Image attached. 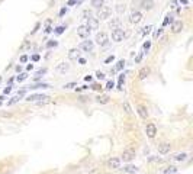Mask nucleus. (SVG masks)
<instances>
[{
  "mask_svg": "<svg viewBox=\"0 0 193 174\" xmlns=\"http://www.w3.org/2000/svg\"><path fill=\"white\" fill-rule=\"evenodd\" d=\"M135 158V151L131 149V148H128L124 151V154H122V160L125 161V162H129V161H132Z\"/></svg>",
  "mask_w": 193,
  "mask_h": 174,
  "instance_id": "nucleus-4",
  "label": "nucleus"
},
{
  "mask_svg": "<svg viewBox=\"0 0 193 174\" xmlns=\"http://www.w3.org/2000/svg\"><path fill=\"white\" fill-rule=\"evenodd\" d=\"M170 148H171V145L168 144V142H163V144H160L158 145V152L163 155H166L170 152Z\"/></svg>",
  "mask_w": 193,
  "mask_h": 174,
  "instance_id": "nucleus-12",
  "label": "nucleus"
},
{
  "mask_svg": "<svg viewBox=\"0 0 193 174\" xmlns=\"http://www.w3.org/2000/svg\"><path fill=\"white\" fill-rule=\"evenodd\" d=\"M113 61H115V55H109L105 60V64H109V62H113Z\"/></svg>",
  "mask_w": 193,
  "mask_h": 174,
  "instance_id": "nucleus-36",
  "label": "nucleus"
},
{
  "mask_svg": "<svg viewBox=\"0 0 193 174\" xmlns=\"http://www.w3.org/2000/svg\"><path fill=\"white\" fill-rule=\"evenodd\" d=\"M176 171H177V168L171 166V167H167L166 170H164V174H174Z\"/></svg>",
  "mask_w": 193,
  "mask_h": 174,
  "instance_id": "nucleus-26",
  "label": "nucleus"
},
{
  "mask_svg": "<svg viewBox=\"0 0 193 174\" xmlns=\"http://www.w3.org/2000/svg\"><path fill=\"white\" fill-rule=\"evenodd\" d=\"M28 79V74L26 73H22V74H19V75H18V79H16V80L18 81H23V80H26Z\"/></svg>",
  "mask_w": 193,
  "mask_h": 174,
  "instance_id": "nucleus-32",
  "label": "nucleus"
},
{
  "mask_svg": "<svg viewBox=\"0 0 193 174\" xmlns=\"http://www.w3.org/2000/svg\"><path fill=\"white\" fill-rule=\"evenodd\" d=\"M179 2H180V5H185V6L189 5V2H187V0H179Z\"/></svg>",
  "mask_w": 193,
  "mask_h": 174,
  "instance_id": "nucleus-55",
  "label": "nucleus"
},
{
  "mask_svg": "<svg viewBox=\"0 0 193 174\" xmlns=\"http://www.w3.org/2000/svg\"><path fill=\"white\" fill-rule=\"evenodd\" d=\"M54 29L51 26H49V25H47V28H45V34H49V32H52Z\"/></svg>",
  "mask_w": 193,
  "mask_h": 174,
  "instance_id": "nucleus-45",
  "label": "nucleus"
},
{
  "mask_svg": "<svg viewBox=\"0 0 193 174\" xmlns=\"http://www.w3.org/2000/svg\"><path fill=\"white\" fill-rule=\"evenodd\" d=\"M125 9H127L125 5H118V6H116V12H118L119 15H122L124 12H125Z\"/></svg>",
  "mask_w": 193,
  "mask_h": 174,
  "instance_id": "nucleus-27",
  "label": "nucleus"
},
{
  "mask_svg": "<svg viewBox=\"0 0 193 174\" xmlns=\"http://www.w3.org/2000/svg\"><path fill=\"white\" fill-rule=\"evenodd\" d=\"M92 89H93V90H102V86H99V84H93Z\"/></svg>",
  "mask_w": 193,
  "mask_h": 174,
  "instance_id": "nucleus-48",
  "label": "nucleus"
},
{
  "mask_svg": "<svg viewBox=\"0 0 193 174\" xmlns=\"http://www.w3.org/2000/svg\"><path fill=\"white\" fill-rule=\"evenodd\" d=\"M39 26H41V23H36V25H35V29L32 31V34H35V32H36V31L39 29Z\"/></svg>",
  "mask_w": 193,
  "mask_h": 174,
  "instance_id": "nucleus-53",
  "label": "nucleus"
},
{
  "mask_svg": "<svg viewBox=\"0 0 193 174\" xmlns=\"http://www.w3.org/2000/svg\"><path fill=\"white\" fill-rule=\"evenodd\" d=\"M142 29H144V31H142V35L145 36V35H148V34H150V32H151V31H153L154 28H153V25H148V26L142 28Z\"/></svg>",
  "mask_w": 193,
  "mask_h": 174,
  "instance_id": "nucleus-25",
  "label": "nucleus"
},
{
  "mask_svg": "<svg viewBox=\"0 0 193 174\" xmlns=\"http://www.w3.org/2000/svg\"><path fill=\"white\" fill-rule=\"evenodd\" d=\"M28 61V55H22L20 57V62H26Z\"/></svg>",
  "mask_w": 193,
  "mask_h": 174,
  "instance_id": "nucleus-49",
  "label": "nucleus"
},
{
  "mask_svg": "<svg viewBox=\"0 0 193 174\" xmlns=\"http://www.w3.org/2000/svg\"><path fill=\"white\" fill-rule=\"evenodd\" d=\"M81 3H83V0H76V6H80Z\"/></svg>",
  "mask_w": 193,
  "mask_h": 174,
  "instance_id": "nucleus-57",
  "label": "nucleus"
},
{
  "mask_svg": "<svg viewBox=\"0 0 193 174\" xmlns=\"http://www.w3.org/2000/svg\"><path fill=\"white\" fill-rule=\"evenodd\" d=\"M174 161H179V162H181V161H186L187 160V154L186 152H181V154H176L173 157Z\"/></svg>",
  "mask_w": 193,
  "mask_h": 174,
  "instance_id": "nucleus-20",
  "label": "nucleus"
},
{
  "mask_svg": "<svg viewBox=\"0 0 193 174\" xmlns=\"http://www.w3.org/2000/svg\"><path fill=\"white\" fill-rule=\"evenodd\" d=\"M124 81H125V75L122 74V75H119V83H118V89H119V90H122V84H124Z\"/></svg>",
  "mask_w": 193,
  "mask_h": 174,
  "instance_id": "nucleus-31",
  "label": "nucleus"
},
{
  "mask_svg": "<svg viewBox=\"0 0 193 174\" xmlns=\"http://www.w3.org/2000/svg\"><path fill=\"white\" fill-rule=\"evenodd\" d=\"M99 12H97V19L100 20H105L107 18H110V15H112V9L107 6H102L100 9H97Z\"/></svg>",
  "mask_w": 193,
  "mask_h": 174,
  "instance_id": "nucleus-1",
  "label": "nucleus"
},
{
  "mask_svg": "<svg viewBox=\"0 0 193 174\" xmlns=\"http://www.w3.org/2000/svg\"><path fill=\"white\" fill-rule=\"evenodd\" d=\"M113 87H115V83H113V81H107V83H106V89H107V90H112Z\"/></svg>",
  "mask_w": 193,
  "mask_h": 174,
  "instance_id": "nucleus-39",
  "label": "nucleus"
},
{
  "mask_svg": "<svg viewBox=\"0 0 193 174\" xmlns=\"http://www.w3.org/2000/svg\"><path fill=\"white\" fill-rule=\"evenodd\" d=\"M77 61L80 62L81 65H84V64H86V58H77Z\"/></svg>",
  "mask_w": 193,
  "mask_h": 174,
  "instance_id": "nucleus-51",
  "label": "nucleus"
},
{
  "mask_svg": "<svg viewBox=\"0 0 193 174\" xmlns=\"http://www.w3.org/2000/svg\"><path fill=\"white\" fill-rule=\"evenodd\" d=\"M124 170V173H128V174H137L138 173V167H135V166H125V167L122 168Z\"/></svg>",
  "mask_w": 193,
  "mask_h": 174,
  "instance_id": "nucleus-18",
  "label": "nucleus"
},
{
  "mask_svg": "<svg viewBox=\"0 0 193 174\" xmlns=\"http://www.w3.org/2000/svg\"><path fill=\"white\" fill-rule=\"evenodd\" d=\"M173 16H171V15H167L166 16V19H164V22H163V26H167V25H168V23H171V22H173Z\"/></svg>",
  "mask_w": 193,
  "mask_h": 174,
  "instance_id": "nucleus-24",
  "label": "nucleus"
},
{
  "mask_svg": "<svg viewBox=\"0 0 193 174\" xmlns=\"http://www.w3.org/2000/svg\"><path fill=\"white\" fill-rule=\"evenodd\" d=\"M94 48V42L93 41H83L80 44V49H83V51H86V52H90V51H93Z\"/></svg>",
  "mask_w": 193,
  "mask_h": 174,
  "instance_id": "nucleus-8",
  "label": "nucleus"
},
{
  "mask_svg": "<svg viewBox=\"0 0 193 174\" xmlns=\"http://www.w3.org/2000/svg\"><path fill=\"white\" fill-rule=\"evenodd\" d=\"M45 99H48V96H45V94H31V96L26 97L28 102H38V100H45Z\"/></svg>",
  "mask_w": 193,
  "mask_h": 174,
  "instance_id": "nucleus-13",
  "label": "nucleus"
},
{
  "mask_svg": "<svg viewBox=\"0 0 193 174\" xmlns=\"http://www.w3.org/2000/svg\"><path fill=\"white\" fill-rule=\"evenodd\" d=\"M90 31H96L99 29V19L97 18H89L87 19V25H86Z\"/></svg>",
  "mask_w": 193,
  "mask_h": 174,
  "instance_id": "nucleus-7",
  "label": "nucleus"
},
{
  "mask_svg": "<svg viewBox=\"0 0 193 174\" xmlns=\"http://www.w3.org/2000/svg\"><path fill=\"white\" fill-rule=\"evenodd\" d=\"M77 35H79L80 38H89V35H90V29H89L86 25H81V26L77 28Z\"/></svg>",
  "mask_w": 193,
  "mask_h": 174,
  "instance_id": "nucleus-10",
  "label": "nucleus"
},
{
  "mask_svg": "<svg viewBox=\"0 0 193 174\" xmlns=\"http://www.w3.org/2000/svg\"><path fill=\"white\" fill-rule=\"evenodd\" d=\"M97 102H99V103H103V105H106V103H109V96H106V94L99 96V97H97Z\"/></svg>",
  "mask_w": 193,
  "mask_h": 174,
  "instance_id": "nucleus-23",
  "label": "nucleus"
},
{
  "mask_svg": "<svg viewBox=\"0 0 193 174\" xmlns=\"http://www.w3.org/2000/svg\"><path fill=\"white\" fill-rule=\"evenodd\" d=\"M161 34H163V29H161V28H160V29H157V31L154 32V35H153V36H154V39H155V38H158V36H160Z\"/></svg>",
  "mask_w": 193,
  "mask_h": 174,
  "instance_id": "nucleus-37",
  "label": "nucleus"
},
{
  "mask_svg": "<svg viewBox=\"0 0 193 174\" xmlns=\"http://www.w3.org/2000/svg\"><path fill=\"white\" fill-rule=\"evenodd\" d=\"M39 58H41L39 55H36V54H35V55L32 57V61H35V62H36V61H39Z\"/></svg>",
  "mask_w": 193,
  "mask_h": 174,
  "instance_id": "nucleus-52",
  "label": "nucleus"
},
{
  "mask_svg": "<svg viewBox=\"0 0 193 174\" xmlns=\"http://www.w3.org/2000/svg\"><path fill=\"white\" fill-rule=\"evenodd\" d=\"M141 20H142V13H141V12H138V10L132 12V13H131V16H129V22H131V23H134V25H138Z\"/></svg>",
  "mask_w": 193,
  "mask_h": 174,
  "instance_id": "nucleus-5",
  "label": "nucleus"
},
{
  "mask_svg": "<svg viewBox=\"0 0 193 174\" xmlns=\"http://www.w3.org/2000/svg\"><path fill=\"white\" fill-rule=\"evenodd\" d=\"M124 65H125V61L120 60V61H118V62H116V67H115V68L119 71V70H122V68H124Z\"/></svg>",
  "mask_w": 193,
  "mask_h": 174,
  "instance_id": "nucleus-29",
  "label": "nucleus"
},
{
  "mask_svg": "<svg viewBox=\"0 0 193 174\" xmlns=\"http://www.w3.org/2000/svg\"><path fill=\"white\" fill-rule=\"evenodd\" d=\"M47 73V70H45V68H42V70H39V71H36V75H35V80H39L41 79V75H42V74H45Z\"/></svg>",
  "mask_w": 193,
  "mask_h": 174,
  "instance_id": "nucleus-28",
  "label": "nucleus"
},
{
  "mask_svg": "<svg viewBox=\"0 0 193 174\" xmlns=\"http://www.w3.org/2000/svg\"><path fill=\"white\" fill-rule=\"evenodd\" d=\"M92 6L94 9H100V7L103 6V0H92Z\"/></svg>",
  "mask_w": 193,
  "mask_h": 174,
  "instance_id": "nucleus-22",
  "label": "nucleus"
},
{
  "mask_svg": "<svg viewBox=\"0 0 193 174\" xmlns=\"http://www.w3.org/2000/svg\"><path fill=\"white\" fill-rule=\"evenodd\" d=\"M124 109H125V112H127V113H131V112H132V110H131V106L128 105L127 102L124 103Z\"/></svg>",
  "mask_w": 193,
  "mask_h": 174,
  "instance_id": "nucleus-38",
  "label": "nucleus"
},
{
  "mask_svg": "<svg viewBox=\"0 0 193 174\" xmlns=\"http://www.w3.org/2000/svg\"><path fill=\"white\" fill-rule=\"evenodd\" d=\"M16 71H18V73H19V71H22V67H20V65H18V67H16Z\"/></svg>",
  "mask_w": 193,
  "mask_h": 174,
  "instance_id": "nucleus-58",
  "label": "nucleus"
},
{
  "mask_svg": "<svg viewBox=\"0 0 193 174\" xmlns=\"http://www.w3.org/2000/svg\"><path fill=\"white\" fill-rule=\"evenodd\" d=\"M183 22L181 20H173L171 22V32L173 34H179V32H181V29H183Z\"/></svg>",
  "mask_w": 193,
  "mask_h": 174,
  "instance_id": "nucleus-9",
  "label": "nucleus"
},
{
  "mask_svg": "<svg viewBox=\"0 0 193 174\" xmlns=\"http://www.w3.org/2000/svg\"><path fill=\"white\" fill-rule=\"evenodd\" d=\"M64 31H66V26H63V25H61V26H57V28H55V34H57V35H61L63 32H64Z\"/></svg>",
  "mask_w": 193,
  "mask_h": 174,
  "instance_id": "nucleus-30",
  "label": "nucleus"
},
{
  "mask_svg": "<svg viewBox=\"0 0 193 174\" xmlns=\"http://www.w3.org/2000/svg\"><path fill=\"white\" fill-rule=\"evenodd\" d=\"M125 38V32H124V29H120V28H115L112 31V39L115 42H120V41H124Z\"/></svg>",
  "mask_w": 193,
  "mask_h": 174,
  "instance_id": "nucleus-3",
  "label": "nucleus"
},
{
  "mask_svg": "<svg viewBox=\"0 0 193 174\" xmlns=\"http://www.w3.org/2000/svg\"><path fill=\"white\" fill-rule=\"evenodd\" d=\"M105 77H106V75H105L103 73H100V71L96 73V79H97V80H105Z\"/></svg>",
  "mask_w": 193,
  "mask_h": 174,
  "instance_id": "nucleus-35",
  "label": "nucleus"
},
{
  "mask_svg": "<svg viewBox=\"0 0 193 174\" xmlns=\"http://www.w3.org/2000/svg\"><path fill=\"white\" fill-rule=\"evenodd\" d=\"M148 74H150V68L142 67L140 70V73H138V79H140V80H145L147 77H148Z\"/></svg>",
  "mask_w": 193,
  "mask_h": 174,
  "instance_id": "nucleus-16",
  "label": "nucleus"
},
{
  "mask_svg": "<svg viewBox=\"0 0 193 174\" xmlns=\"http://www.w3.org/2000/svg\"><path fill=\"white\" fill-rule=\"evenodd\" d=\"M67 6H76V0H68L67 2Z\"/></svg>",
  "mask_w": 193,
  "mask_h": 174,
  "instance_id": "nucleus-44",
  "label": "nucleus"
},
{
  "mask_svg": "<svg viewBox=\"0 0 193 174\" xmlns=\"http://www.w3.org/2000/svg\"><path fill=\"white\" fill-rule=\"evenodd\" d=\"M19 100V96H15V97H12V100L7 102V106H10V105H13V103H16V102Z\"/></svg>",
  "mask_w": 193,
  "mask_h": 174,
  "instance_id": "nucleus-33",
  "label": "nucleus"
},
{
  "mask_svg": "<svg viewBox=\"0 0 193 174\" xmlns=\"http://www.w3.org/2000/svg\"><path fill=\"white\" fill-rule=\"evenodd\" d=\"M144 51H148V49H150V48H151V42H150V41H147L145 44H144Z\"/></svg>",
  "mask_w": 193,
  "mask_h": 174,
  "instance_id": "nucleus-40",
  "label": "nucleus"
},
{
  "mask_svg": "<svg viewBox=\"0 0 193 174\" xmlns=\"http://www.w3.org/2000/svg\"><path fill=\"white\" fill-rule=\"evenodd\" d=\"M145 134L148 138H154V136L157 135V126H155L154 123H148L145 126Z\"/></svg>",
  "mask_w": 193,
  "mask_h": 174,
  "instance_id": "nucleus-6",
  "label": "nucleus"
},
{
  "mask_svg": "<svg viewBox=\"0 0 193 174\" xmlns=\"http://www.w3.org/2000/svg\"><path fill=\"white\" fill-rule=\"evenodd\" d=\"M118 25H119V19H115L113 22H110V26H112L113 29H115V26H118Z\"/></svg>",
  "mask_w": 193,
  "mask_h": 174,
  "instance_id": "nucleus-42",
  "label": "nucleus"
},
{
  "mask_svg": "<svg viewBox=\"0 0 193 174\" xmlns=\"http://www.w3.org/2000/svg\"><path fill=\"white\" fill-rule=\"evenodd\" d=\"M142 55H144V54L141 52V54H140V55H138V57H137V58H135V62H140V61H141V60H142Z\"/></svg>",
  "mask_w": 193,
  "mask_h": 174,
  "instance_id": "nucleus-50",
  "label": "nucleus"
},
{
  "mask_svg": "<svg viewBox=\"0 0 193 174\" xmlns=\"http://www.w3.org/2000/svg\"><path fill=\"white\" fill-rule=\"evenodd\" d=\"M64 89H73V87H76V83H67V84H64Z\"/></svg>",
  "mask_w": 193,
  "mask_h": 174,
  "instance_id": "nucleus-41",
  "label": "nucleus"
},
{
  "mask_svg": "<svg viewBox=\"0 0 193 174\" xmlns=\"http://www.w3.org/2000/svg\"><path fill=\"white\" fill-rule=\"evenodd\" d=\"M138 115H140L142 119H147V116H148V112H147V109L144 106H138Z\"/></svg>",
  "mask_w": 193,
  "mask_h": 174,
  "instance_id": "nucleus-19",
  "label": "nucleus"
},
{
  "mask_svg": "<svg viewBox=\"0 0 193 174\" xmlns=\"http://www.w3.org/2000/svg\"><path fill=\"white\" fill-rule=\"evenodd\" d=\"M84 80H86V81H92V80H93V77H92V75H86V77H84Z\"/></svg>",
  "mask_w": 193,
  "mask_h": 174,
  "instance_id": "nucleus-54",
  "label": "nucleus"
},
{
  "mask_svg": "<svg viewBox=\"0 0 193 174\" xmlns=\"http://www.w3.org/2000/svg\"><path fill=\"white\" fill-rule=\"evenodd\" d=\"M68 68H70V65L67 64V62H60L57 67H55V71L60 74H66L67 71H68Z\"/></svg>",
  "mask_w": 193,
  "mask_h": 174,
  "instance_id": "nucleus-15",
  "label": "nucleus"
},
{
  "mask_svg": "<svg viewBox=\"0 0 193 174\" xmlns=\"http://www.w3.org/2000/svg\"><path fill=\"white\" fill-rule=\"evenodd\" d=\"M66 13H67V7H63V9L60 10V16H64Z\"/></svg>",
  "mask_w": 193,
  "mask_h": 174,
  "instance_id": "nucleus-46",
  "label": "nucleus"
},
{
  "mask_svg": "<svg viewBox=\"0 0 193 174\" xmlns=\"http://www.w3.org/2000/svg\"><path fill=\"white\" fill-rule=\"evenodd\" d=\"M26 70H28V71H31V70H33V64H28Z\"/></svg>",
  "mask_w": 193,
  "mask_h": 174,
  "instance_id": "nucleus-56",
  "label": "nucleus"
},
{
  "mask_svg": "<svg viewBox=\"0 0 193 174\" xmlns=\"http://www.w3.org/2000/svg\"><path fill=\"white\" fill-rule=\"evenodd\" d=\"M107 167L110 168V170H118L120 167V160L119 158H110V160L107 161Z\"/></svg>",
  "mask_w": 193,
  "mask_h": 174,
  "instance_id": "nucleus-11",
  "label": "nucleus"
},
{
  "mask_svg": "<svg viewBox=\"0 0 193 174\" xmlns=\"http://www.w3.org/2000/svg\"><path fill=\"white\" fill-rule=\"evenodd\" d=\"M10 92H12V87H10V86H7V87H6V89H5V90H3V93H5V94H7V93H10Z\"/></svg>",
  "mask_w": 193,
  "mask_h": 174,
  "instance_id": "nucleus-43",
  "label": "nucleus"
},
{
  "mask_svg": "<svg viewBox=\"0 0 193 174\" xmlns=\"http://www.w3.org/2000/svg\"><path fill=\"white\" fill-rule=\"evenodd\" d=\"M68 58H70V60H77V58H80V49H79V48L71 49V51L68 52Z\"/></svg>",
  "mask_w": 193,
  "mask_h": 174,
  "instance_id": "nucleus-17",
  "label": "nucleus"
},
{
  "mask_svg": "<svg viewBox=\"0 0 193 174\" xmlns=\"http://www.w3.org/2000/svg\"><path fill=\"white\" fill-rule=\"evenodd\" d=\"M94 41H96V44H97L99 47H106L107 44H109V36H107L105 32H100V34L96 35Z\"/></svg>",
  "mask_w": 193,
  "mask_h": 174,
  "instance_id": "nucleus-2",
  "label": "nucleus"
},
{
  "mask_svg": "<svg viewBox=\"0 0 193 174\" xmlns=\"http://www.w3.org/2000/svg\"><path fill=\"white\" fill-rule=\"evenodd\" d=\"M84 18H86V19H89V18H92V13H90V12H89V10H86V12H84Z\"/></svg>",
  "mask_w": 193,
  "mask_h": 174,
  "instance_id": "nucleus-47",
  "label": "nucleus"
},
{
  "mask_svg": "<svg viewBox=\"0 0 193 174\" xmlns=\"http://www.w3.org/2000/svg\"><path fill=\"white\" fill-rule=\"evenodd\" d=\"M32 90H38V89H48L49 87V84H47V83H41V84H33V86H29Z\"/></svg>",
  "mask_w": 193,
  "mask_h": 174,
  "instance_id": "nucleus-21",
  "label": "nucleus"
},
{
  "mask_svg": "<svg viewBox=\"0 0 193 174\" xmlns=\"http://www.w3.org/2000/svg\"><path fill=\"white\" fill-rule=\"evenodd\" d=\"M57 45H58V42H57V41H49V42H47V47H48V48L57 47Z\"/></svg>",
  "mask_w": 193,
  "mask_h": 174,
  "instance_id": "nucleus-34",
  "label": "nucleus"
},
{
  "mask_svg": "<svg viewBox=\"0 0 193 174\" xmlns=\"http://www.w3.org/2000/svg\"><path fill=\"white\" fill-rule=\"evenodd\" d=\"M154 6H155L154 0H141V7L144 10H151Z\"/></svg>",
  "mask_w": 193,
  "mask_h": 174,
  "instance_id": "nucleus-14",
  "label": "nucleus"
}]
</instances>
